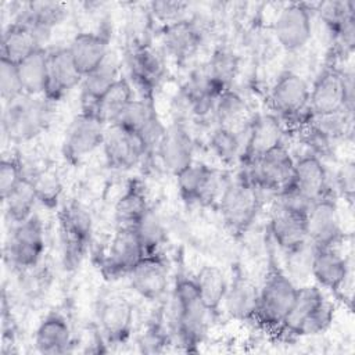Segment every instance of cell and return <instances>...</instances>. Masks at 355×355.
I'll return each mask as SVG.
<instances>
[{"mask_svg": "<svg viewBox=\"0 0 355 355\" xmlns=\"http://www.w3.org/2000/svg\"><path fill=\"white\" fill-rule=\"evenodd\" d=\"M209 312L204 306L194 277L179 273L175 279L171 306L169 326L180 345L187 352H197L208 329Z\"/></svg>", "mask_w": 355, "mask_h": 355, "instance_id": "6da1fadb", "label": "cell"}, {"mask_svg": "<svg viewBox=\"0 0 355 355\" xmlns=\"http://www.w3.org/2000/svg\"><path fill=\"white\" fill-rule=\"evenodd\" d=\"M297 291L298 287L270 252L268 270L259 286V301L254 323L265 330L279 331L294 304Z\"/></svg>", "mask_w": 355, "mask_h": 355, "instance_id": "7a4b0ae2", "label": "cell"}, {"mask_svg": "<svg viewBox=\"0 0 355 355\" xmlns=\"http://www.w3.org/2000/svg\"><path fill=\"white\" fill-rule=\"evenodd\" d=\"M311 115L347 112L354 115V73L326 62L309 87Z\"/></svg>", "mask_w": 355, "mask_h": 355, "instance_id": "3957f363", "label": "cell"}, {"mask_svg": "<svg viewBox=\"0 0 355 355\" xmlns=\"http://www.w3.org/2000/svg\"><path fill=\"white\" fill-rule=\"evenodd\" d=\"M261 194L262 191L243 172L223 187L218 200L219 214L232 236L240 237L252 226L262 207Z\"/></svg>", "mask_w": 355, "mask_h": 355, "instance_id": "277c9868", "label": "cell"}, {"mask_svg": "<svg viewBox=\"0 0 355 355\" xmlns=\"http://www.w3.org/2000/svg\"><path fill=\"white\" fill-rule=\"evenodd\" d=\"M53 104L44 97L24 94L18 100L4 104L1 129L14 143L29 141L42 135L50 125Z\"/></svg>", "mask_w": 355, "mask_h": 355, "instance_id": "5b68a950", "label": "cell"}, {"mask_svg": "<svg viewBox=\"0 0 355 355\" xmlns=\"http://www.w3.org/2000/svg\"><path fill=\"white\" fill-rule=\"evenodd\" d=\"M61 259L65 270H75L85 259L93 237V218L78 201H71L58 211Z\"/></svg>", "mask_w": 355, "mask_h": 355, "instance_id": "8992f818", "label": "cell"}, {"mask_svg": "<svg viewBox=\"0 0 355 355\" xmlns=\"http://www.w3.org/2000/svg\"><path fill=\"white\" fill-rule=\"evenodd\" d=\"M309 85L298 73L286 71L279 75L269 93L272 114L280 121L295 122L304 126L311 118L308 108Z\"/></svg>", "mask_w": 355, "mask_h": 355, "instance_id": "52a82bcc", "label": "cell"}, {"mask_svg": "<svg viewBox=\"0 0 355 355\" xmlns=\"http://www.w3.org/2000/svg\"><path fill=\"white\" fill-rule=\"evenodd\" d=\"M105 129L107 125L96 110L80 108L65 130L61 147L64 159L76 165L98 147H103Z\"/></svg>", "mask_w": 355, "mask_h": 355, "instance_id": "ba28073f", "label": "cell"}, {"mask_svg": "<svg viewBox=\"0 0 355 355\" xmlns=\"http://www.w3.org/2000/svg\"><path fill=\"white\" fill-rule=\"evenodd\" d=\"M46 250L44 226L33 214L22 223L14 225L4 247L6 261L17 270H28L40 262Z\"/></svg>", "mask_w": 355, "mask_h": 355, "instance_id": "9c48e42d", "label": "cell"}, {"mask_svg": "<svg viewBox=\"0 0 355 355\" xmlns=\"http://www.w3.org/2000/svg\"><path fill=\"white\" fill-rule=\"evenodd\" d=\"M129 80L140 98L154 101V94L165 76L162 55L148 43L135 40L126 53Z\"/></svg>", "mask_w": 355, "mask_h": 355, "instance_id": "30bf717a", "label": "cell"}, {"mask_svg": "<svg viewBox=\"0 0 355 355\" xmlns=\"http://www.w3.org/2000/svg\"><path fill=\"white\" fill-rule=\"evenodd\" d=\"M243 173L261 190L275 196L288 189L294 173V158L284 143L266 151L254 164L243 168Z\"/></svg>", "mask_w": 355, "mask_h": 355, "instance_id": "8fae6325", "label": "cell"}, {"mask_svg": "<svg viewBox=\"0 0 355 355\" xmlns=\"http://www.w3.org/2000/svg\"><path fill=\"white\" fill-rule=\"evenodd\" d=\"M144 255V248L135 229L118 226L107 251L100 257L97 268L105 280H118L128 277Z\"/></svg>", "mask_w": 355, "mask_h": 355, "instance_id": "7c38bea8", "label": "cell"}, {"mask_svg": "<svg viewBox=\"0 0 355 355\" xmlns=\"http://www.w3.org/2000/svg\"><path fill=\"white\" fill-rule=\"evenodd\" d=\"M175 178L179 197L187 205L208 207L220 197V176L204 162L193 161Z\"/></svg>", "mask_w": 355, "mask_h": 355, "instance_id": "4fadbf2b", "label": "cell"}, {"mask_svg": "<svg viewBox=\"0 0 355 355\" xmlns=\"http://www.w3.org/2000/svg\"><path fill=\"white\" fill-rule=\"evenodd\" d=\"M306 214L279 201L275 202L269 219V232L275 244L284 254L291 255L309 245Z\"/></svg>", "mask_w": 355, "mask_h": 355, "instance_id": "5bb4252c", "label": "cell"}, {"mask_svg": "<svg viewBox=\"0 0 355 355\" xmlns=\"http://www.w3.org/2000/svg\"><path fill=\"white\" fill-rule=\"evenodd\" d=\"M306 227L311 247H336L343 240L344 232L338 205L331 193L311 204L306 214Z\"/></svg>", "mask_w": 355, "mask_h": 355, "instance_id": "9a60e30c", "label": "cell"}, {"mask_svg": "<svg viewBox=\"0 0 355 355\" xmlns=\"http://www.w3.org/2000/svg\"><path fill=\"white\" fill-rule=\"evenodd\" d=\"M135 308L123 295H110L97 311V329L108 347L123 345L133 331Z\"/></svg>", "mask_w": 355, "mask_h": 355, "instance_id": "2e32d148", "label": "cell"}, {"mask_svg": "<svg viewBox=\"0 0 355 355\" xmlns=\"http://www.w3.org/2000/svg\"><path fill=\"white\" fill-rule=\"evenodd\" d=\"M276 40L286 51H297L312 37V6L288 3L277 14L273 24Z\"/></svg>", "mask_w": 355, "mask_h": 355, "instance_id": "e0dca14e", "label": "cell"}, {"mask_svg": "<svg viewBox=\"0 0 355 355\" xmlns=\"http://www.w3.org/2000/svg\"><path fill=\"white\" fill-rule=\"evenodd\" d=\"M284 139L283 122L272 112L254 115L244 137L239 162L243 168L254 164L261 155L276 147Z\"/></svg>", "mask_w": 355, "mask_h": 355, "instance_id": "ac0fdd59", "label": "cell"}, {"mask_svg": "<svg viewBox=\"0 0 355 355\" xmlns=\"http://www.w3.org/2000/svg\"><path fill=\"white\" fill-rule=\"evenodd\" d=\"M83 75L79 72L68 46L49 50L47 78L43 97L55 104L80 86Z\"/></svg>", "mask_w": 355, "mask_h": 355, "instance_id": "d6986e66", "label": "cell"}, {"mask_svg": "<svg viewBox=\"0 0 355 355\" xmlns=\"http://www.w3.org/2000/svg\"><path fill=\"white\" fill-rule=\"evenodd\" d=\"M133 291L147 301H158L168 288L169 268L162 252L147 254L128 275Z\"/></svg>", "mask_w": 355, "mask_h": 355, "instance_id": "ffe728a7", "label": "cell"}, {"mask_svg": "<svg viewBox=\"0 0 355 355\" xmlns=\"http://www.w3.org/2000/svg\"><path fill=\"white\" fill-rule=\"evenodd\" d=\"M155 154L173 176L194 161V140L184 122L173 121L166 126Z\"/></svg>", "mask_w": 355, "mask_h": 355, "instance_id": "44dd1931", "label": "cell"}, {"mask_svg": "<svg viewBox=\"0 0 355 355\" xmlns=\"http://www.w3.org/2000/svg\"><path fill=\"white\" fill-rule=\"evenodd\" d=\"M288 189L294 190L311 204L330 194L327 169L322 158L309 151L294 159V173Z\"/></svg>", "mask_w": 355, "mask_h": 355, "instance_id": "7402d4cb", "label": "cell"}, {"mask_svg": "<svg viewBox=\"0 0 355 355\" xmlns=\"http://www.w3.org/2000/svg\"><path fill=\"white\" fill-rule=\"evenodd\" d=\"M204 40V31L194 18H183L164 25L161 29V43L165 53L176 62L190 60Z\"/></svg>", "mask_w": 355, "mask_h": 355, "instance_id": "603a6c76", "label": "cell"}, {"mask_svg": "<svg viewBox=\"0 0 355 355\" xmlns=\"http://www.w3.org/2000/svg\"><path fill=\"white\" fill-rule=\"evenodd\" d=\"M103 151L108 168L115 171H128L146 155L139 137L116 125L107 126Z\"/></svg>", "mask_w": 355, "mask_h": 355, "instance_id": "cb8c5ba5", "label": "cell"}, {"mask_svg": "<svg viewBox=\"0 0 355 355\" xmlns=\"http://www.w3.org/2000/svg\"><path fill=\"white\" fill-rule=\"evenodd\" d=\"M309 272L318 284L338 295L349 277V265L336 247H311Z\"/></svg>", "mask_w": 355, "mask_h": 355, "instance_id": "d4e9b609", "label": "cell"}, {"mask_svg": "<svg viewBox=\"0 0 355 355\" xmlns=\"http://www.w3.org/2000/svg\"><path fill=\"white\" fill-rule=\"evenodd\" d=\"M259 301V286L239 266L229 282L223 304L225 312L239 322H254Z\"/></svg>", "mask_w": 355, "mask_h": 355, "instance_id": "484cf974", "label": "cell"}, {"mask_svg": "<svg viewBox=\"0 0 355 355\" xmlns=\"http://www.w3.org/2000/svg\"><path fill=\"white\" fill-rule=\"evenodd\" d=\"M69 53L85 76L110 55V35L107 31H85L76 33L69 46Z\"/></svg>", "mask_w": 355, "mask_h": 355, "instance_id": "4316f807", "label": "cell"}, {"mask_svg": "<svg viewBox=\"0 0 355 355\" xmlns=\"http://www.w3.org/2000/svg\"><path fill=\"white\" fill-rule=\"evenodd\" d=\"M67 14V7L62 3L33 1L28 3L22 11L18 12L15 19L26 25L35 33L39 43L44 47L53 29L65 19Z\"/></svg>", "mask_w": 355, "mask_h": 355, "instance_id": "83f0119b", "label": "cell"}, {"mask_svg": "<svg viewBox=\"0 0 355 355\" xmlns=\"http://www.w3.org/2000/svg\"><path fill=\"white\" fill-rule=\"evenodd\" d=\"M33 344L36 351L44 355L71 352L73 337L68 319L60 312L49 313L39 323L35 331Z\"/></svg>", "mask_w": 355, "mask_h": 355, "instance_id": "f1b7e54d", "label": "cell"}, {"mask_svg": "<svg viewBox=\"0 0 355 355\" xmlns=\"http://www.w3.org/2000/svg\"><path fill=\"white\" fill-rule=\"evenodd\" d=\"M121 78L119 67L111 54L103 64L86 73L80 82V108L94 110L101 96Z\"/></svg>", "mask_w": 355, "mask_h": 355, "instance_id": "f546056e", "label": "cell"}, {"mask_svg": "<svg viewBox=\"0 0 355 355\" xmlns=\"http://www.w3.org/2000/svg\"><path fill=\"white\" fill-rule=\"evenodd\" d=\"M214 116L216 126L245 133L252 119L247 101L232 87L223 90L215 104Z\"/></svg>", "mask_w": 355, "mask_h": 355, "instance_id": "4dcf8cb0", "label": "cell"}, {"mask_svg": "<svg viewBox=\"0 0 355 355\" xmlns=\"http://www.w3.org/2000/svg\"><path fill=\"white\" fill-rule=\"evenodd\" d=\"M0 57L14 64L21 62L36 49L43 47L35 33L22 22L14 19L6 26L1 36Z\"/></svg>", "mask_w": 355, "mask_h": 355, "instance_id": "1f68e13d", "label": "cell"}, {"mask_svg": "<svg viewBox=\"0 0 355 355\" xmlns=\"http://www.w3.org/2000/svg\"><path fill=\"white\" fill-rule=\"evenodd\" d=\"M150 208L146 186L140 179H132L116 200L114 215L118 226H133Z\"/></svg>", "mask_w": 355, "mask_h": 355, "instance_id": "d6a6232c", "label": "cell"}, {"mask_svg": "<svg viewBox=\"0 0 355 355\" xmlns=\"http://www.w3.org/2000/svg\"><path fill=\"white\" fill-rule=\"evenodd\" d=\"M200 298L209 312V315L218 313L223 304V298L229 286V282L223 270L216 265H204L194 277Z\"/></svg>", "mask_w": 355, "mask_h": 355, "instance_id": "836d02e7", "label": "cell"}, {"mask_svg": "<svg viewBox=\"0 0 355 355\" xmlns=\"http://www.w3.org/2000/svg\"><path fill=\"white\" fill-rule=\"evenodd\" d=\"M47 57L49 50L39 47L17 64L22 89L26 96L43 97L47 78Z\"/></svg>", "mask_w": 355, "mask_h": 355, "instance_id": "e575fe53", "label": "cell"}, {"mask_svg": "<svg viewBox=\"0 0 355 355\" xmlns=\"http://www.w3.org/2000/svg\"><path fill=\"white\" fill-rule=\"evenodd\" d=\"M326 300L323 291L318 286H304L298 287L294 304L279 330L290 337H295L297 330L304 323V320Z\"/></svg>", "mask_w": 355, "mask_h": 355, "instance_id": "d590c367", "label": "cell"}, {"mask_svg": "<svg viewBox=\"0 0 355 355\" xmlns=\"http://www.w3.org/2000/svg\"><path fill=\"white\" fill-rule=\"evenodd\" d=\"M135 98V89L128 78L121 76L97 101L94 110L105 125L114 123L123 108Z\"/></svg>", "mask_w": 355, "mask_h": 355, "instance_id": "8d00e7d4", "label": "cell"}, {"mask_svg": "<svg viewBox=\"0 0 355 355\" xmlns=\"http://www.w3.org/2000/svg\"><path fill=\"white\" fill-rule=\"evenodd\" d=\"M4 207V214L11 225H18L25 222L33 215V208L37 202L33 184L29 175H26L22 182L11 191V194L1 201Z\"/></svg>", "mask_w": 355, "mask_h": 355, "instance_id": "74e56055", "label": "cell"}, {"mask_svg": "<svg viewBox=\"0 0 355 355\" xmlns=\"http://www.w3.org/2000/svg\"><path fill=\"white\" fill-rule=\"evenodd\" d=\"M132 227L135 229L146 255L161 252L162 245L168 240L166 227L159 215L151 207Z\"/></svg>", "mask_w": 355, "mask_h": 355, "instance_id": "f35d334b", "label": "cell"}, {"mask_svg": "<svg viewBox=\"0 0 355 355\" xmlns=\"http://www.w3.org/2000/svg\"><path fill=\"white\" fill-rule=\"evenodd\" d=\"M244 137L245 136L240 132L216 126L209 137L211 151L222 164L233 165L240 159Z\"/></svg>", "mask_w": 355, "mask_h": 355, "instance_id": "ab89813d", "label": "cell"}, {"mask_svg": "<svg viewBox=\"0 0 355 355\" xmlns=\"http://www.w3.org/2000/svg\"><path fill=\"white\" fill-rule=\"evenodd\" d=\"M37 202L47 209H55L62 196V182L55 169L44 168L29 175Z\"/></svg>", "mask_w": 355, "mask_h": 355, "instance_id": "60d3db41", "label": "cell"}, {"mask_svg": "<svg viewBox=\"0 0 355 355\" xmlns=\"http://www.w3.org/2000/svg\"><path fill=\"white\" fill-rule=\"evenodd\" d=\"M207 72L209 73L211 79L222 89H230L232 83L239 71V58L237 55L226 49L219 47L216 49L207 64H204Z\"/></svg>", "mask_w": 355, "mask_h": 355, "instance_id": "b9f144b4", "label": "cell"}, {"mask_svg": "<svg viewBox=\"0 0 355 355\" xmlns=\"http://www.w3.org/2000/svg\"><path fill=\"white\" fill-rule=\"evenodd\" d=\"M173 334L169 323H165L162 313L155 315L148 320L144 330L137 338V347L144 354L164 352L168 344H171Z\"/></svg>", "mask_w": 355, "mask_h": 355, "instance_id": "7bdbcfd3", "label": "cell"}, {"mask_svg": "<svg viewBox=\"0 0 355 355\" xmlns=\"http://www.w3.org/2000/svg\"><path fill=\"white\" fill-rule=\"evenodd\" d=\"M155 115L158 114L155 111L154 101L139 97L133 98L111 125L121 126L132 133H137Z\"/></svg>", "mask_w": 355, "mask_h": 355, "instance_id": "ee69618b", "label": "cell"}, {"mask_svg": "<svg viewBox=\"0 0 355 355\" xmlns=\"http://www.w3.org/2000/svg\"><path fill=\"white\" fill-rule=\"evenodd\" d=\"M334 319V305L326 298L300 326L295 337L318 336L326 331Z\"/></svg>", "mask_w": 355, "mask_h": 355, "instance_id": "f6af8a7d", "label": "cell"}, {"mask_svg": "<svg viewBox=\"0 0 355 355\" xmlns=\"http://www.w3.org/2000/svg\"><path fill=\"white\" fill-rule=\"evenodd\" d=\"M24 94L17 64L0 57V96L3 103H12Z\"/></svg>", "mask_w": 355, "mask_h": 355, "instance_id": "bcb514c9", "label": "cell"}, {"mask_svg": "<svg viewBox=\"0 0 355 355\" xmlns=\"http://www.w3.org/2000/svg\"><path fill=\"white\" fill-rule=\"evenodd\" d=\"M26 175L18 155L3 157L0 161V198L6 200Z\"/></svg>", "mask_w": 355, "mask_h": 355, "instance_id": "7dc6e473", "label": "cell"}, {"mask_svg": "<svg viewBox=\"0 0 355 355\" xmlns=\"http://www.w3.org/2000/svg\"><path fill=\"white\" fill-rule=\"evenodd\" d=\"M189 4L184 1H171V0H158L148 4V14L153 19L164 25L176 22L186 18V10Z\"/></svg>", "mask_w": 355, "mask_h": 355, "instance_id": "c3c4849f", "label": "cell"}, {"mask_svg": "<svg viewBox=\"0 0 355 355\" xmlns=\"http://www.w3.org/2000/svg\"><path fill=\"white\" fill-rule=\"evenodd\" d=\"M327 26L329 32H331L336 26H338L347 17L355 14V3L354 1H327L320 3L316 10Z\"/></svg>", "mask_w": 355, "mask_h": 355, "instance_id": "681fc988", "label": "cell"}, {"mask_svg": "<svg viewBox=\"0 0 355 355\" xmlns=\"http://www.w3.org/2000/svg\"><path fill=\"white\" fill-rule=\"evenodd\" d=\"M165 129H166V126L162 123L159 116L155 115L137 133H135L139 137L146 155H148L157 150V147L165 133Z\"/></svg>", "mask_w": 355, "mask_h": 355, "instance_id": "f907efd6", "label": "cell"}, {"mask_svg": "<svg viewBox=\"0 0 355 355\" xmlns=\"http://www.w3.org/2000/svg\"><path fill=\"white\" fill-rule=\"evenodd\" d=\"M336 183L344 200H347L348 202H352L354 191H355V169L352 162L344 164L341 166V169L337 172Z\"/></svg>", "mask_w": 355, "mask_h": 355, "instance_id": "816d5d0a", "label": "cell"}]
</instances>
